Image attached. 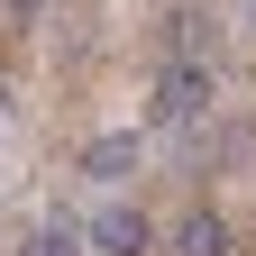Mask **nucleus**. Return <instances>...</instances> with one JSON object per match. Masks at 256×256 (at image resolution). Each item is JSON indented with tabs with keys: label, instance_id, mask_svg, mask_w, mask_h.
I'll use <instances>...</instances> for the list:
<instances>
[{
	"label": "nucleus",
	"instance_id": "nucleus-1",
	"mask_svg": "<svg viewBox=\"0 0 256 256\" xmlns=\"http://www.w3.org/2000/svg\"><path fill=\"white\" fill-rule=\"evenodd\" d=\"M146 110H156V128H192V119H210V64H202V55H174L165 74H156Z\"/></svg>",
	"mask_w": 256,
	"mask_h": 256
},
{
	"label": "nucleus",
	"instance_id": "nucleus-2",
	"mask_svg": "<svg viewBox=\"0 0 256 256\" xmlns=\"http://www.w3.org/2000/svg\"><path fill=\"white\" fill-rule=\"evenodd\" d=\"M82 229H92V256H156V220L128 210V202H110L101 220H82Z\"/></svg>",
	"mask_w": 256,
	"mask_h": 256
},
{
	"label": "nucleus",
	"instance_id": "nucleus-3",
	"mask_svg": "<svg viewBox=\"0 0 256 256\" xmlns=\"http://www.w3.org/2000/svg\"><path fill=\"white\" fill-rule=\"evenodd\" d=\"M165 256H229V220L220 210H183L165 229Z\"/></svg>",
	"mask_w": 256,
	"mask_h": 256
},
{
	"label": "nucleus",
	"instance_id": "nucleus-4",
	"mask_svg": "<svg viewBox=\"0 0 256 256\" xmlns=\"http://www.w3.org/2000/svg\"><path fill=\"white\" fill-rule=\"evenodd\" d=\"M18 256H92V229H82V220H64V210H46L37 229H28Z\"/></svg>",
	"mask_w": 256,
	"mask_h": 256
},
{
	"label": "nucleus",
	"instance_id": "nucleus-5",
	"mask_svg": "<svg viewBox=\"0 0 256 256\" xmlns=\"http://www.w3.org/2000/svg\"><path fill=\"white\" fill-rule=\"evenodd\" d=\"M82 174H92V183H119V174H138V138H128V128L92 138V146H82Z\"/></svg>",
	"mask_w": 256,
	"mask_h": 256
},
{
	"label": "nucleus",
	"instance_id": "nucleus-6",
	"mask_svg": "<svg viewBox=\"0 0 256 256\" xmlns=\"http://www.w3.org/2000/svg\"><path fill=\"white\" fill-rule=\"evenodd\" d=\"M0 10H10V18H37V10H46V0H0Z\"/></svg>",
	"mask_w": 256,
	"mask_h": 256
},
{
	"label": "nucleus",
	"instance_id": "nucleus-7",
	"mask_svg": "<svg viewBox=\"0 0 256 256\" xmlns=\"http://www.w3.org/2000/svg\"><path fill=\"white\" fill-rule=\"evenodd\" d=\"M247 18H256V0H247Z\"/></svg>",
	"mask_w": 256,
	"mask_h": 256
}]
</instances>
